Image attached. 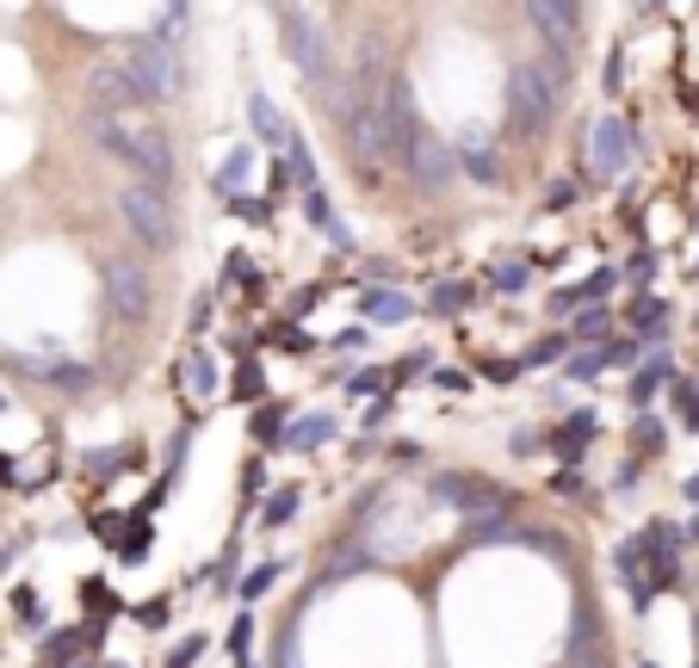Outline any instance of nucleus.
<instances>
[{"label": "nucleus", "mask_w": 699, "mask_h": 668, "mask_svg": "<svg viewBox=\"0 0 699 668\" xmlns=\"http://www.w3.org/2000/svg\"><path fill=\"white\" fill-rule=\"evenodd\" d=\"M230 396H235V403H261V396H266V372L254 365V359H242V365L230 372Z\"/></svg>", "instance_id": "5701e85b"}, {"label": "nucleus", "mask_w": 699, "mask_h": 668, "mask_svg": "<svg viewBox=\"0 0 699 668\" xmlns=\"http://www.w3.org/2000/svg\"><path fill=\"white\" fill-rule=\"evenodd\" d=\"M594 427H601V415H594V409H570V415H563V427H558L551 439H544V446L558 452V458H563V470H570L575 458H582V446H589V434H594Z\"/></svg>", "instance_id": "4468645a"}, {"label": "nucleus", "mask_w": 699, "mask_h": 668, "mask_svg": "<svg viewBox=\"0 0 699 668\" xmlns=\"http://www.w3.org/2000/svg\"><path fill=\"white\" fill-rule=\"evenodd\" d=\"M663 384H675V365H668V353L656 347V353H650V365H637V372H632V390H625V396H632V403L644 409Z\"/></svg>", "instance_id": "aec40b11"}, {"label": "nucleus", "mask_w": 699, "mask_h": 668, "mask_svg": "<svg viewBox=\"0 0 699 668\" xmlns=\"http://www.w3.org/2000/svg\"><path fill=\"white\" fill-rule=\"evenodd\" d=\"M551 489H558V496H575V489H582V477H575V470H558V483H551Z\"/></svg>", "instance_id": "09e8293b"}, {"label": "nucleus", "mask_w": 699, "mask_h": 668, "mask_svg": "<svg viewBox=\"0 0 699 668\" xmlns=\"http://www.w3.org/2000/svg\"><path fill=\"white\" fill-rule=\"evenodd\" d=\"M199 656H204V637H187V644L168 656V668H187V662H199Z\"/></svg>", "instance_id": "37998d69"}, {"label": "nucleus", "mask_w": 699, "mask_h": 668, "mask_svg": "<svg viewBox=\"0 0 699 668\" xmlns=\"http://www.w3.org/2000/svg\"><path fill=\"white\" fill-rule=\"evenodd\" d=\"M211 316H218V291H199V297H192V310H187V328H192V341H199L204 328H211Z\"/></svg>", "instance_id": "2f4dec72"}, {"label": "nucleus", "mask_w": 699, "mask_h": 668, "mask_svg": "<svg viewBox=\"0 0 699 668\" xmlns=\"http://www.w3.org/2000/svg\"><path fill=\"white\" fill-rule=\"evenodd\" d=\"M81 637H87V632H50L44 644H38V668H68V662H75V650H81Z\"/></svg>", "instance_id": "4be33fe9"}, {"label": "nucleus", "mask_w": 699, "mask_h": 668, "mask_svg": "<svg viewBox=\"0 0 699 668\" xmlns=\"http://www.w3.org/2000/svg\"><path fill=\"white\" fill-rule=\"evenodd\" d=\"M465 539H470V544H496V539H513V532H508V513H501V508L477 513V520H470V527H465Z\"/></svg>", "instance_id": "393cba45"}, {"label": "nucleus", "mask_w": 699, "mask_h": 668, "mask_svg": "<svg viewBox=\"0 0 699 668\" xmlns=\"http://www.w3.org/2000/svg\"><path fill=\"white\" fill-rule=\"evenodd\" d=\"M149 544H156V527H149V520H130V532L118 539V558L142 563V558H149Z\"/></svg>", "instance_id": "cd10ccee"}, {"label": "nucleus", "mask_w": 699, "mask_h": 668, "mask_svg": "<svg viewBox=\"0 0 699 668\" xmlns=\"http://www.w3.org/2000/svg\"><path fill=\"white\" fill-rule=\"evenodd\" d=\"M637 668H656V662H637Z\"/></svg>", "instance_id": "864d4df0"}, {"label": "nucleus", "mask_w": 699, "mask_h": 668, "mask_svg": "<svg viewBox=\"0 0 699 668\" xmlns=\"http://www.w3.org/2000/svg\"><path fill=\"white\" fill-rule=\"evenodd\" d=\"M279 570H285V563H273V558H266V563H254V570L248 575H242V582H235V594H242V601H261V594L266 589H273V582H279Z\"/></svg>", "instance_id": "b1692460"}, {"label": "nucleus", "mask_w": 699, "mask_h": 668, "mask_svg": "<svg viewBox=\"0 0 699 668\" xmlns=\"http://www.w3.org/2000/svg\"><path fill=\"white\" fill-rule=\"evenodd\" d=\"M637 452H650V458H656V452H663L668 446V427H663V421H656V415H644V421H637Z\"/></svg>", "instance_id": "72a5a7b5"}, {"label": "nucleus", "mask_w": 699, "mask_h": 668, "mask_svg": "<svg viewBox=\"0 0 699 668\" xmlns=\"http://www.w3.org/2000/svg\"><path fill=\"white\" fill-rule=\"evenodd\" d=\"M335 434H341V421L328 415V409H304V415H292V427H285V446L292 452H316V446H328Z\"/></svg>", "instance_id": "2eb2a0df"}, {"label": "nucleus", "mask_w": 699, "mask_h": 668, "mask_svg": "<svg viewBox=\"0 0 699 668\" xmlns=\"http://www.w3.org/2000/svg\"><path fill=\"white\" fill-rule=\"evenodd\" d=\"M668 396H675V409H681V421H687V427H699V384L675 378V384H668Z\"/></svg>", "instance_id": "7c9ffc66"}, {"label": "nucleus", "mask_w": 699, "mask_h": 668, "mask_svg": "<svg viewBox=\"0 0 699 668\" xmlns=\"http://www.w3.org/2000/svg\"><path fill=\"white\" fill-rule=\"evenodd\" d=\"M527 279H532L527 261H501V266H489V285H496L501 297H520V291H527Z\"/></svg>", "instance_id": "a878e982"}, {"label": "nucleus", "mask_w": 699, "mask_h": 668, "mask_svg": "<svg viewBox=\"0 0 699 668\" xmlns=\"http://www.w3.org/2000/svg\"><path fill=\"white\" fill-rule=\"evenodd\" d=\"M242 489H248V501H254V496H261V489H266V465H261V458H254V465L242 470Z\"/></svg>", "instance_id": "c03bdc74"}, {"label": "nucleus", "mask_w": 699, "mask_h": 668, "mask_svg": "<svg viewBox=\"0 0 699 668\" xmlns=\"http://www.w3.org/2000/svg\"><path fill=\"white\" fill-rule=\"evenodd\" d=\"M285 427H292V421H285V403H266L261 415H254V439H266V446H285Z\"/></svg>", "instance_id": "bb28decb"}, {"label": "nucleus", "mask_w": 699, "mask_h": 668, "mask_svg": "<svg viewBox=\"0 0 699 668\" xmlns=\"http://www.w3.org/2000/svg\"><path fill=\"white\" fill-rule=\"evenodd\" d=\"M248 644H254V613H235L230 637H223V650H230L235 662H248Z\"/></svg>", "instance_id": "c756f323"}, {"label": "nucleus", "mask_w": 699, "mask_h": 668, "mask_svg": "<svg viewBox=\"0 0 699 668\" xmlns=\"http://www.w3.org/2000/svg\"><path fill=\"white\" fill-rule=\"evenodd\" d=\"M601 372H606L601 353H575V359H570V378H575V384H589V378H601Z\"/></svg>", "instance_id": "ea45409f"}, {"label": "nucleus", "mask_w": 699, "mask_h": 668, "mask_svg": "<svg viewBox=\"0 0 699 668\" xmlns=\"http://www.w3.org/2000/svg\"><path fill=\"white\" fill-rule=\"evenodd\" d=\"M687 544H699V513H693V527H687Z\"/></svg>", "instance_id": "603ef678"}, {"label": "nucleus", "mask_w": 699, "mask_h": 668, "mask_svg": "<svg viewBox=\"0 0 699 668\" xmlns=\"http://www.w3.org/2000/svg\"><path fill=\"white\" fill-rule=\"evenodd\" d=\"M427 501H434V508L465 513V520H477V513L501 508L496 489H489V483H477V477H465V470H439V477L427 483Z\"/></svg>", "instance_id": "9d476101"}, {"label": "nucleus", "mask_w": 699, "mask_h": 668, "mask_svg": "<svg viewBox=\"0 0 699 668\" xmlns=\"http://www.w3.org/2000/svg\"><path fill=\"white\" fill-rule=\"evenodd\" d=\"M434 390H446V396H465L470 378H465V372H452V365H439V372H434Z\"/></svg>", "instance_id": "a19ab883"}, {"label": "nucleus", "mask_w": 699, "mask_h": 668, "mask_svg": "<svg viewBox=\"0 0 699 668\" xmlns=\"http://www.w3.org/2000/svg\"><path fill=\"white\" fill-rule=\"evenodd\" d=\"M87 99L99 106V118H112V112H130V106H142V81H137V68H130V56H99L94 68H87Z\"/></svg>", "instance_id": "6e6552de"}, {"label": "nucleus", "mask_w": 699, "mask_h": 668, "mask_svg": "<svg viewBox=\"0 0 699 668\" xmlns=\"http://www.w3.org/2000/svg\"><path fill=\"white\" fill-rule=\"evenodd\" d=\"M180 384H187V396H218L223 390V372H218V353H211V347H192L187 353V365H180Z\"/></svg>", "instance_id": "f3484780"}, {"label": "nucleus", "mask_w": 699, "mask_h": 668, "mask_svg": "<svg viewBox=\"0 0 699 668\" xmlns=\"http://www.w3.org/2000/svg\"><path fill=\"white\" fill-rule=\"evenodd\" d=\"M575 199H582V187H575V180H558V187L544 192V211H551V218H558V211H570Z\"/></svg>", "instance_id": "4c0bfd02"}, {"label": "nucleus", "mask_w": 699, "mask_h": 668, "mask_svg": "<svg viewBox=\"0 0 699 668\" xmlns=\"http://www.w3.org/2000/svg\"><path fill=\"white\" fill-rule=\"evenodd\" d=\"M13 606L25 613V619H38V594H32V589H19V594H13Z\"/></svg>", "instance_id": "8fccbe9b"}, {"label": "nucleus", "mask_w": 699, "mask_h": 668, "mask_svg": "<svg viewBox=\"0 0 699 668\" xmlns=\"http://www.w3.org/2000/svg\"><path fill=\"white\" fill-rule=\"evenodd\" d=\"M637 347H644V341H632V335H606L601 365H632V359H637Z\"/></svg>", "instance_id": "473e14b6"}, {"label": "nucleus", "mask_w": 699, "mask_h": 668, "mask_svg": "<svg viewBox=\"0 0 699 668\" xmlns=\"http://www.w3.org/2000/svg\"><path fill=\"white\" fill-rule=\"evenodd\" d=\"M99 285H106V304L112 316H125V322H142V316L156 310V291H149V273L137 261H106L99 266Z\"/></svg>", "instance_id": "1a4fd4ad"}, {"label": "nucleus", "mask_w": 699, "mask_h": 668, "mask_svg": "<svg viewBox=\"0 0 699 668\" xmlns=\"http://www.w3.org/2000/svg\"><path fill=\"white\" fill-rule=\"evenodd\" d=\"M613 285H619V273H613V266H601V273H589V279L563 285V291L551 297V310H558V316H570V310H582V304H601V297L613 291Z\"/></svg>", "instance_id": "dca6fc26"}, {"label": "nucleus", "mask_w": 699, "mask_h": 668, "mask_svg": "<svg viewBox=\"0 0 699 668\" xmlns=\"http://www.w3.org/2000/svg\"><path fill=\"white\" fill-rule=\"evenodd\" d=\"M248 173H254V142H235L230 156L218 161V173H211V187L223 192V204L242 199V187H248Z\"/></svg>", "instance_id": "6ab92c4d"}, {"label": "nucleus", "mask_w": 699, "mask_h": 668, "mask_svg": "<svg viewBox=\"0 0 699 668\" xmlns=\"http://www.w3.org/2000/svg\"><path fill=\"white\" fill-rule=\"evenodd\" d=\"M125 56H130V68H137L142 94L156 99V106L180 99V87H187V56H180V44H173L168 32H149V38H137V44H130Z\"/></svg>", "instance_id": "20e7f679"}, {"label": "nucleus", "mask_w": 699, "mask_h": 668, "mask_svg": "<svg viewBox=\"0 0 699 668\" xmlns=\"http://www.w3.org/2000/svg\"><path fill=\"white\" fill-rule=\"evenodd\" d=\"M575 335H582V341H589V335H606V310H589L582 322H575Z\"/></svg>", "instance_id": "a18cd8bd"}, {"label": "nucleus", "mask_w": 699, "mask_h": 668, "mask_svg": "<svg viewBox=\"0 0 699 668\" xmlns=\"http://www.w3.org/2000/svg\"><path fill=\"white\" fill-rule=\"evenodd\" d=\"M532 452H539V434H532V427L527 434H513V458H532Z\"/></svg>", "instance_id": "de8ad7c7"}, {"label": "nucleus", "mask_w": 699, "mask_h": 668, "mask_svg": "<svg viewBox=\"0 0 699 668\" xmlns=\"http://www.w3.org/2000/svg\"><path fill=\"white\" fill-rule=\"evenodd\" d=\"M470 304H477V285H465V279H439V285H434V297H427V316H465Z\"/></svg>", "instance_id": "412c9836"}, {"label": "nucleus", "mask_w": 699, "mask_h": 668, "mask_svg": "<svg viewBox=\"0 0 699 668\" xmlns=\"http://www.w3.org/2000/svg\"><path fill=\"white\" fill-rule=\"evenodd\" d=\"M94 142L106 149L112 161H125V168H137V180H149V187H168L173 180V142L161 125H149V118H137V112H112V118H94Z\"/></svg>", "instance_id": "f257e3e1"}, {"label": "nucleus", "mask_w": 699, "mask_h": 668, "mask_svg": "<svg viewBox=\"0 0 699 668\" xmlns=\"http://www.w3.org/2000/svg\"><path fill=\"white\" fill-rule=\"evenodd\" d=\"M248 125H254V142H266V149H279V156H285V149L297 142V130L285 125V112L273 106V94H261V87L248 94Z\"/></svg>", "instance_id": "ddd939ff"}, {"label": "nucleus", "mask_w": 699, "mask_h": 668, "mask_svg": "<svg viewBox=\"0 0 699 668\" xmlns=\"http://www.w3.org/2000/svg\"><path fill=\"white\" fill-rule=\"evenodd\" d=\"M396 161H403V173L415 180L421 192H446L452 173H458V149H452L434 125H415V130H409V142L396 149Z\"/></svg>", "instance_id": "423d86ee"}, {"label": "nucleus", "mask_w": 699, "mask_h": 668, "mask_svg": "<svg viewBox=\"0 0 699 668\" xmlns=\"http://www.w3.org/2000/svg\"><path fill=\"white\" fill-rule=\"evenodd\" d=\"M632 161H637V130H632V118H619V112H601V118L589 125V168H594V180H619Z\"/></svg>", "instance_id": "0eeeda50"}, {"label": "nucleus", "mask_w": 699, "mask_h": 668, "mask_svg": "<svg viewBox=\"0 0 699 668\" xmlns=\"http://www.w3.org/2000/svg\"><path fill=\"white\" fill-rule=\"evenodd\" d=\"M359 310L372 316V322H409L421 304L403 297V291H390V285H366V291H359Z\"/></svg>", "instance_id": "a211bd4d"}, {"label": "nucleus", "mask_w": 699, "mask_h": 668, "mask_svg": "<svg viewBox=\"0 0 699 668\" xmlns=\"http://www.w3.org/2000/svg\"><path fill=\"white\" fill-rule=\"evenodd\" d=\"M118 218H125L130 242L149 254H168L173 248V204L161 187H149V180H130L125 192H118Z\"/></svg>", "instance_id": "7ed1b4c3"}, {"label": "nucleus", "mask_w": 699, "mask_h": 668, "mask_svg": "<svg viewBox=\"0 0 699 668\" xmlns=\"http://www.w3.org/2000/svg\"><path fill=\"white\" fill-rule=\"evenodd\" d=\"M558 99H563V87L544 75V63H520L508 75V118H513V130H544L551 118H558Z\"/></svg>", "instance_id": "39448f33"}, {"label": "nucleus", "mask_w": 699, "mask_h": 668, "mask_svg": "<svg viewBox=\"0 0 699 668\" xmlns=\"http://www.w3.org/2000/svg\"><path fill=\"white\" fill-rule=\"evenodd\" d=\"M279 347H285V353H316V335L304 322H285L279 328Z\"/></svg>", "instance_id": "e433bc0d"}, {"label": "nucleus", "mask_w": 699, "mask_h": 668, "mask_svg": "<svg viewBox=\"0 0 699 668\" xmlns=\"http://www.w3.org/2000/svg\"><path fill=\"white\" fill-rule=\"evenodd\" d=\"M137 619H142V625H168V601H156V606H137Z\"/></svg>", "instance_id": "49530a36"}, {"label": "nucleus", "mask_w": 699, "mask_h": 668, "mask_svg": "<svg viewBox=\"0 0 699 668\" xmlns=\"http://www.w3.org/2000/svg\"><path fill=\"white\" fill-rule=\"evenodd\" d=\"M681 496H687V501H699V470H693V477L681 483Z\"/></svg>", "instance_id": "3c124183"}, {"label": "nucleus", "mask_w": 699, "mask_h": 668, "mask_svg": "<svg viewBox=\"0 0 699 668\" xmlns=\"http://www.w3.org/2000/svg\"><path fill=\"white\" fill-rule=\"evenodd\" d=\"M570 341H575V335H544V341L532 347L520 365H558V359H570Z\"/></svg>", "instance_id": "c85d7f7f"}, {"label": "nucleus", "mask_w": 699, "mask_h": 668, "mask_svg": "<svg viewBox=\"0 0 699 668\" xmlns=\"http://www.w3.org/2000/svg\"><path fill=\"white\" fill-rule=\"evenodd\" d=\"M378 384H384V372H353L347 378V396H372Z\"/></svg>", "instance_id": "79ce46f5"}, {"label": "nucleus", "mask_w": 699, "mask_h": 668, "mask_svg": "<svg viewBox=\"0 0 699 668\" xmlns=\"http://www.w3.org/2000/svg\"><path fill=\"white\" fill-rule=\"evenodd\" d=\"M292 513H297V489H279V496H273V501L261 508V527H285Z\"/></svg>", "instance_id": "f704fd0d"}, {"label": "nucleus", "mask_w": 699, "mask_h": 668, "mask_svg": "<svg viewBox=\"0 0 699 668\" xmlns=\"http://www.w3.org/2000/svg\"><path fill=\"white\" fill-rule=\"evenodd\" d=\"M230 218H242V223H266V218H273V204H261V199H230Z\"/></svg>", "instance_id": "58836bf2"}, {"label": "nucleus", "mask_w": 699, "mask_h": 668, "mask_svg": "<svg viewBox=\"0 0 699 668\" xmlns=\"http://www.w3.org/2000/svg\"><path fill=\"white\" fill-rule=\"evenodd\" d=\"M328 347H335V353H366L372 335H366V322H353V328H341V335H328Z\"/></svg>", "instance_id": "c9c22d12"}, {"label": "nucleus", "mask_w": 699, "mask_h": 668, "mask_svg": "<svg viewBox=\"0 0 699 668\" xmlns=\"http://www.w3.org/2000/svg\"><path fill=\"white\" fill-rule=\"evenodd\" d=\"M279 38H285V56H292V68L310 87H328L335 81V44H328V13H316V7H279Z\"/></svg>", "instance_id": "f03ea898"}, {"label": "nucleus", "mask_w": 699, "mask_h": 668, "mask_svg": "<svg viewBox=\"0 0 699 668\" xmlns=\"http://www.w3.org/2000/svg\"><path fill=\"white\" fill-rule=\"evenodd\" d=\"M452 149H458V173H470L477 187H496V180H501V156H496V137H489V130H483V125L458 130V142H452Z\"/></svg>", "instance_id": "9b49d317"}, {"label": "nucleus", "mask_w": 699, "mask_h": 668, "mask_svg": "<svg viewBox=\"0 0 699 668\" xmlns=\"http://www.w3.org/2000/svg\"><path fill=\"white\" fill-rule=\"evenodd\" d=\"M527 19L551 38V56H563L575 44V32H582V7H570V0H532Z\"/></svg>", "instance_id": "f8f14e48"}]
</instances>
